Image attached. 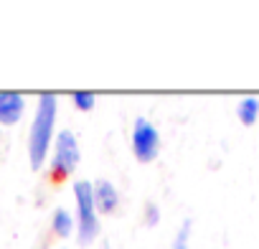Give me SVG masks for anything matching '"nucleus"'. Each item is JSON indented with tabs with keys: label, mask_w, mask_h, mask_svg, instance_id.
Listing matches in <instances>:
<instances>
[{
	"label": "nucleus",
	"mask_w": 259,
	"mask_h": 249,
	"mask_svg": "<svg viewBox=\"0 0 259 249\" xmlns=\"http://www.w3.org/2000/svg\"><path fill=\"white\" fill-rule=\"evenodd\" d=\"M102 249H112V244H107V241H104V244H102Z\"/></svg>",
	"instance_id": "nucleus-12"
},
{
	"label": "nucleus",
	"mask_w": 259,
	"mask_h": 249,
	"mask_svg": "<svg viewBox=\"0 0 259 249\" xmlns=\"http://www.w3.org/2000/svg\"><path fill=\"white\" fill-rule=\"evenodd\" d=\"M191 229H193V221H191V219H186V221L178 226V231H176V236H173L170 249H191V244H188V239H191Z\"/></svg>",
	"instance_id": "nucleus-9"
},
{
	"label": "nucleus",
	"mask_w": 259,
	"mask_h": 249,
	"mask_svg": "<svg viewBox=\"0 0 259 249\" xmlns=\"http://www.w3.org/2000/svg\"><path fill=\"white\" fill-rule=\"evenodd\" d=\"M160 224V206L158 203H153V201H148L145 203V226H158Z\"/></svg>",
	"instance_id": "nucleus-11"
},
{
	"label": "nucleus",
	"mask_w": 259,
	"mask_h": 249,
	"mask_svg": "<svg viewBox=\"0 0 259 249\" xmlns=\"http://www.w3.org/2000/svg\"><path fill=\"white\" fill-rule=\"evenodd\" d=\"M71 102H74V107L79 112H92L94 104H97V97H94V92H74Z\"/></svg>",
	"instance_id": "nucleus-10"
},
{
	"label": "nucleus",
	"mask_w": 259,
	"mask_h": 249,
	"mask_svg": "<svg viewBox=\"0 0 259 249\" xmlns=\"http://www.w3.org/2000/svg\"><path fill=\"white\" fill-rule=\"evenodd\" d=\"M56 114H59L56 94L44 92V94L38 97L36 114H33V122H31V133H28V160H31V168H33V171L44 168V163H46V158H49V150H51V145H54Z\"/></svg>",
	"instance_id": "nucleus-1"
},
{
	"label": "nucleus",
	"mask_w": 259,
	"mask_h": 249,
	"mask_svg": "<svg viewBox=\"0 0 259 249\" xmlns=\"http://www.w3.org/2000/svg\"><path fill=\"white\" fill-rule=\"evenodd\" d=\"M74 201H76V239L81 246H89L99 236V216L94 206V193L89 181L74 183Z\"/></svg>",
	"instance_id": "nucleus-2"
},
{
	"label": "nucleus",
	"mask_w": 259,
	"mask_h": 249,
	"mask_svg": "<svg viewBox=\"0 0 259 249\" xmlns=\"http://www.w3.org/2000/svg\"><path fill=\"white\" fill-rule=\"evenodd\" d=\"M236 114H239V119L246 124V128H251V124L259 119V99L256 97H244L236 104Z\"/></svg>",
	"instance_id": "nucleus-8"
},
{
	"label": "nucleus",
	"mask_w": 259,
	"mask_h": 249,
	"mask_svg": "<svg viewBox=\"0 0 259 249\" xmlns=\"http://www.w3.org/2000/svg\"><path fill=\"white\" fill-rule=\"evenodd\" d=\"M92 193H94L97 214H114L119 209V191L112 181L99 178L97 183H92Z\"/></svg>",
	"instance_id": "nucleus-5"
},
{
	"label": "nucleus",
	"mask_w": 259,
	"mask_h": 249,
	"mask_svg": "<svg viewBox=\"0 0 259 249\" xmlns=\"http://www.w3.org/2000/svg\"><path fill=\"white\" fill-rule=\"evenodd\" d=\"M81 163V148L79 140L71 130H61L54 143V155H51V181H64L69 178Z\"/></svg>",
	"instance_id": "nucleus-3"
},
{
	"label": "nucleus",
	"mask_w": 259,
	"mask_h": 249,
	"mask_svg": "<svg viewBox=\"0 0 259 249\" xmlns=\"http://www.w3.org/2000/svg\"><path fill=\"white\" fill-rule=\"evenodd\" d=\"M59 249H64V246H59Z\"/></svg>",
	"instance_id": "nucleus-13"
},
{
	"label": "nucleus",
	"mask_w": 259,
	"mask_h": 249,
	"mask_svg": "<svg viewBox=\"0 0 259 249\" xmlns=\"http://www.w3.org/2000/svg\"><path fill=\"white\" fill-rule=\"evenodd\" d=\"M26 112V99L21 92H0V128L18 124Z\"/></svg>",
	"instance_id": "nucleus-6"
},
{
	"label": "nucleus",
	"mask_w": 259,
	"mask_h": 249,
	"mask_svg": "<svg viewBox=\"0 0 259 249\" xmlns=\"http://www.w3.org/2000/svg\"><path fill=\"white\" fill-rule=\"evenodd\" d=\"M51 231L59 236V239H66L74 234V216L66 211V209H56L54 216H51Z\"/></svg>",
	"instance_id": "nucleus-7"
},
{
	"label": "nucleus",
	"mask_w": 259,
	"mask_h": 249,
	"mask_svg": "<svg viewBox=\"0 0 259 249\" xmlns=\"http://www.w3.org/2000/svg\"><path fill=\"white\" fill-rule=\"evenodd\" d=\"M130 145H133V155L140 163H153L160 155V133L148 117H138L133 122V138H130Z\"/></svg>",
	"instance_id": "nucleus-4"
}]
</instances>
